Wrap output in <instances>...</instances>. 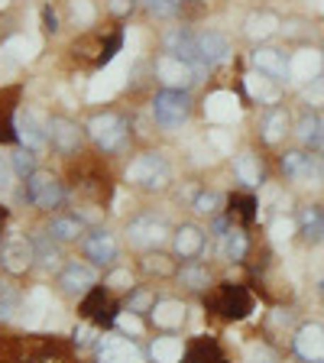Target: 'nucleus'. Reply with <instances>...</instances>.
Here are the masks:
<instances>
[{"label":"nucleus","instance_id":"f257e3e1","mask_svg":"<svg viewBox=\"0 0 324 363\" xmlns=\"http://www.w3.org/2000/svg\"><path fill=\"white\" fill-rule=\"evenodd\" d=\"M127 182H136L143 189H162L169 182V162L159 152H143V156H136L130 162Z\"/></svg>","mask_w":324,"mask_h":363},{"label":"nucleus","instance_id":"f03ea898","mask_svg":"<svg viewBox=\"0 0 324 363\" xmlns=\"http://www.w3.org/2000/svg\"><path fill=\"white\" fill-rule=\"evenodd\" d=\"M189 94L185 91H175V88H166L162 94H156L152 101V117H156L162 127H181V123L189 121Z\"/></svg>","mask_w":324,"mask_h":363},{"label":"nucleus","instance_id":"7ed1b4c3","mask_svg":"<svg viewBox=\"0 0 324 363\" xmlns=\"http://www.w3.org/2000/svg\"><path fill=\"white\" fill-rule=\"evenodd\" d=\"M88 133L101 150H117L123 143V136H127V123L117 113H98V117H91Z\"/></svg>","mask_w":324,"mask_h":363},{"label":"nucleus","instance_id":"20e7f679","mask_svg":"<svg viewBox=\"0 0 324 363\" xmlns=\"http://www.w3.org/2000/svg\"><path fill=\"white\" fill-rule=\"evenodd\" d=\"M26 198H30L36 208H45V211H52L55 204L62 201V185L55 175L49 172H33L26 179Z\"/></svg>","mask_w":324,"mask_h":363},{"label":"nucleus","instance_id":"39448f33","mask_svg":"<svg viewBox=\"0 0 324 363\" xmlns=\"http://www.w3.org/2000/svg\"><path fill=\"white\" fill-rule=\"evenodd\" d=\"M0 259H4V266H7L10 272H26L33 266V259H36V247H33V240H26V237L10 234L7 240H4V247H0Z\"/></svg>","mask_w":324,"mask_h":363},{"label":"nucleus","instance_id":"423d86ee","mask_svg":"<svg viewBox=\"0 0 324 363\" xmlns=\"http://www.w3.org/2000/svg\"><path fill=\"white\" fill-rule=\"evenodd\" d=\"M130 243L136 247H159L166 240V220L156 218V214H140V218L130 220Z\"/></svg>","mask_w":324,"mask_h":363},{"label":"nucleus","instance_id":"0eeeda50","mask_svg":"<svg viewBox=\"0 0 324 363\" xmlns=\"http://www.w3.org/2000/svg\"><path fill=\"white\" fill-rule=\"evenodd\" d=\"M295 354L305 363H324V325H302L295 334Z\"/></svg>","mask_w":324,"mask_h":363},{"label":"nucleus","instance_id":"6e6552de","mask_svg":"<svg viewBox=\"0 0 324 363\" xmlns=\"http://www.w3.org/2000/svg\"><path fill=\"white\" fill-rule=\"evenodd\" d=\"M16 140L23 143V150L36 152V150H43L45 140H49V127H43L33 111H23V113H16Z\"/></svg>","mask_w":324,"mask_h":363},{"label":"nucleus","instance_id":"1a4fd4ad","mask_svg":"<svg viewBox=\"0 0 324 363\" xmlns=\"http://www.w3.org/2000/svg\"><path fill=\"white\" fill-rule=\"evenodd\" d=\"M156 75L162 78V84H166V88L185 91L191 82H195V68H191L189 62L175 59V55H166V59H159V65H156Z\"/></svg>","mask_w":324,"mask_h":363},{"label":"nucleus","instance_id":"9d476101","mask_svg":"<svg viewBox=\"0 0 324 363\" xmlns=\"http://www.w3.org/2000/svg\"><path fill=\"white\" fill-rule=\"evenodd\" d=\"M166 49H169V55H175V59H181V62H189L195 72L208 68V65H201V59H198V36H191V33L181 30V26L166 36Z\"/></svg>","mask_w":324,"mask_h":363},{"label":"nucleus","instance_id":"9b49d317","mask_svg":"<svg viewBox=\"0 0 324 363\" xmlns=\"http://www.w3.org/2000/svg\"><path fill=\"white\" fill-rule=\"evenodd\" d=\"M253 65L263 72V75L276 78V82H289L292 78V68H289V59L282 49H269V45H259L253 52Z\"/></svg>","mask_w":324,"mask_h":363},{"label":"nucleus","instance_id":"f8f14e48","mask_svg":"<svg viewBox=\"0 0 324 363\" xmlns=\"http://www.w3.org/2000/svg\"><path fill=\"white\" fill-rule=\"evenodd\" d=\"M227 55H230V43H227L224 33L208 30L198 36V59H201V65L211 68V65H218V62H224Z\"/></svg>","mask_w":324,"mask_h":363},{"label":"nucleus","instance_id":"ddd939ff","mask_svg":"<svg viewBox=\"0 0 324 363\" xmlns=\"http://www.w3.org/2000/svg\"><path fill=\"white\" fill-rule=\"evenodd\" d=\"M218 308L227 318H247L253 311V298H250V292L243 286H224V292L218 298Z\"/></svg>","mask_w":324,"mask_h":363},{"label":"nucleus","instance_id":"4468645a","mask_svg":"<svg viewBox=\"0 0 324 363\" xmlns=\"http://www.w3.org/2000/svg\"><path fill=\"white\" fill-rule=\"evenodd\" d=\"M45 127H49V140H52V146L59 152H75L78 150L82 133H78V127L72 121H65V117H52Z\"/></svg>","mask_w":324,"mask_h":363},{"label":"nucleus","instance_id":"2eb2a0df","mask_svg":"<svg viewBox=\"0 0 324 363\" xmlns=\"http://www.w3.org/2000/svg\"><path fill=\"white\" fill-rule=\"evenodd\" d=\"M204 113H208V121H214V123H234L237 117H240V107H237V98L230 91H218V94L208 98Z\"/></svg>","mask_w":324,"mask_h":363},{"label":"nucleus","instance_id":"dca6fc26","mask_svg":"<svg viewBox=\"0 0 324 363\" xmlns=\"http://www.w3.org/2000/svg\"><path fill=\"white\" fill-rule=\"evenodd\" d=\"M298 234H302L305 243H324V208L318 204H305L298 211Z\"/></svg>","mask_w":324,"mask_h":363},{"label":"nucleus","instance_id":"f3484780","mask_svg":"<svg viewBox=\"0 0 324 363\" xmlns=\"http://www.w3.org/2000/svg\"><path fill=\"white\" fill-rule=\"evenodd\" d=\"M84 253H88L91 263H113L117 259V240H113L107 230H94V234H88V240H84Z\"/></svg>","mask_w":324,"mask_h":363},{"label":"nucleus","instance_id":"a211bd4d","mask_svg":"<svg viewBox=\"0 0 324 363\" xmlns=\"http://www.w3.org/2000/svg\"><path fill=\"white\" fill-rule=\"evenodd\" d=\"M101 363H143L140 350L123 337H107L101 340Z\"/></svg>","mask_w":324,"mask_h":363},{"label":"nucleus","instance_id":"6ab92c4d","mask_svg":"<svg viewBox=\"0 0 324 363\" xmlns=\"http://www.w3.org/2000/svg\"><path fill=\"white\" fill-rule=\"evenodd\" d=\"M62 289L65 292H88L91 286H94V269L84 263H68L65 269H62Z\"/></svg>","mask_w":324,"mask_h":363},{"label":"nucleus","instance_id":"aec40b11","mask_svg":"<svg viewBox=\"0 0 324 363\" xmlns=\"http://www.w3.org/2000/svg\"><path fill=\"white\" fill-rule=\"evenodd\" d=\"M150 315L156 328H179L185 321V305L175 302V298H162V302H156L150 308Z\"/></svg>","mask_w":324,"mask_h":363},{"label":"nucleus","instance_id":"412c9836","mask_svg":"<svg viewBox=\"0 0 324 363\" xmlns=\"http://www.w3.org/2000/svg\"><path fill=\"white\" fill-rule=\"evenodd\" d=\"M201 250H204V234L198 230V227L185 224V227H179V230H175V253H179L181 259L198 257Z\"/></svg>","mask_w":324,"mask_h":363},{"label":"nucleus","instance_id":"4be33fe9","mask_svg":"<svg viewBox=\"0 0 324 363\" xmlns=\"http://www.w3.org/2000/svg\"><path fill=\"white\" fill-rule=\"evenodd\" d=\"M298 140H302V146H308V150H321L324 146V121L318 117V113H305L302 121H298Z\"/></svg>","mask_w":324,"mask_h":363},{"label":"nucleus","instance_id":"5701e85b","mask_svg":"<svg viewBox=\"0 0 324 363\" xmlns=\"http://www.w3.org/2000/svg\"><path fill=\"white\" fill-rule=\"evenodd\" d=\"M276 78L263 75V72H253V75L243 78V84H247V91L253 94V98L266 101V104H276L279 101V84H272Z\"/></svg>","mask_w":324,"mask_h":363},{"label":"nucleus","instance_id":"b1692460","mask_svg":"<svg viewBox=\"0 0 324 363\" xmlns=\"http://www.w3.org/2000/svg\"><path fill=\"white\" fill-rule=\"evenodd\" d=\"M289 68H292V78L311 82V78H318V72H321V55L311 52V49H302V52H295V59L289 62Z\"/></svg>","mask_w":324,"mask_h":363},{"label":"nucleus","instance_id":"393cba45","mask_svg":"<svg viewBox=\"0 0 324 363\" xmlns=\"http://www.w3.org/2000/svg\"><path fill=\"white\" fill-rule=\"evenodd\" d=\"M276 30H279V20H276V13H269V10L253 13L247 20V36L250 39H266V36H272Z\"/></svg>","mask_w":324,"mask_h":363},{"label":"nucleus","instance_id":"a878e982","mask_svg":"<svg viewBox=\"0 0 324 363\" xmlns=\"http://www.w3.org/2000/svg\"><path fill=\"white\" fill-rule=\"evenodd\" d=\"M152 360H156V363H179L181 360V340L156 337V340H152Z\"/></svg>","mask_w":324,"mask_h":363},{"label":"nucleus","instance_id":"bb28decb","mask_svg":"<svg viewBox=\"0 0 324 363\" xmlns=\"http://www.w3.org/2000/svg\"><path fill=\"white\" fill-rule=\"evenodd\" d=\"M234 172H237V179H240L243 185H259V162H257V156H253V152L237 156Z\"/></svg>","mask_w":324,"mask_h":363},{"label":"nucleus","instance_id":"cd10ccee","mask_svg":"<svg viewBox=\"0 0 324 363\" xmlns=\"http://www.w3.org/2000/svg\"><path fill=\"white\" fill-rule=\"evenodd\" d=\"M247 247H250L247 234H243L240 227H230V230L224 234V253H227V259H234V263H237V259H243V257H247Z\"/></svg>","mask_w":324,"mask_h":363},{"label":"nucleus","instance_id":"c85d7f7f","mask_svg":"<svg viewBox=\"0 0 324 363\" xmlns=\"http://www.w3.org/2000/svg\"><path fill=\"white\" fill-rule=\"evenodd\" d=\"M82 230H84L82 218H55L52 227H49V234H52L55 240H78Z\"/></svg>","mask_w":324,"mask_h":363},{"label":"nucleus","instance_id":"c756f323","mask_svg":"<svg viewBox=\"0 0 324 363\" xmlns=\"http://www.w3.org/2000/svg\"><path fill=\"white\" fill-rule=\"evenodd\" d=\"M4 52H7L10 59H16V62H33V55H36V43L26 39V36H13V39H7Z\"/></svg>","mask_w":324,"mask_h":363},{"label":"nucleus","instance_id":"7c9ffc66","mask_svg":"<svg viewBox=\"0 0 324 363\" xmlns=\"http://www.w3.org/2000/svg\"><path fill=\"white\" fill-rule=\"evenodd\" d=\"M286 127H289V113L282 111V107H276V111H272L269 117H266V130H263L266 143H276V140H282Z\"/></svg>","mask_w":324,"mask_h":363},{"label":"nucleus","instance_id":"2f4dec72","mask_svg":"<svg viewBox=\"0 0 324 363\" xmlns=\"http://www.w3.org/2000/svg\"><path fill=\"white\" fill-rule=\"evenodd\" d=\"M189 363H227V360L220 357V350L214 347L211 340H198L195 347L189 350Z\"/></svg>","mask_w":324,"mask_h":363},{"label":"nucleus","instance_id":"473e14b6","mask_svg":"<svg viewBox=\"0 0 324 363\" xmlns=\"http://www.w3.org/2000/svg\"><path fill=\"white\" fill-rule=\"evenodd\" d=\"M298 182H308V185H321L324 182V159L321 156H305V166H302V175Z\"/></svg>","mask_w":324,"mask_h":363},{"label":"nucleus","instance_id":"72a5a7b5","mask_svg":"<svg viewBox=\"0 0 324 363\" xmlns=\"http://www.w3.org/2000/svg\"><path fill=\"white\" fill-rule=\"evenodd\" d=\"M33 247H36V259L43 266H55V263H59V250H55V243H52V234H49V237H36V240H33Z\"/></svg>","mask_w":324,"mask_h":363},{"label":"nucleus","instance_id":"f704fd0d","mask_svg":"<svg viewBox=\"0 0 324 363\" xmlns=\"http://www.w3.org/2000/svg\"><path fill=\"white\" fill-rule=\"evenodd\" d=\"M305 156H308V152L289 150L286 156H282V172H286L289 179H295V182H298V175H302V166H305Z\"/></svg>","mask_w":324,"mask_h":363},{"label":"nucleus","instance_id":"c9c22d12","mask_svg":"<svg viewBox=\"0 0 324 363\" xmlns=\"http://www.w3.org/2000/svg\"><path fill=\"white\" fill-rule=\"evenodd\" d=\"M179 279L189 289H208V272H204L201 266H185V269L179 272Z\"/></svg>","mask_w":324,"mask_h":363},{"label":"nucleus","instance_id":"e433bc0d","mask_svg":"<svg viewBox=\"0 0 324 363\" xmlns=\"http://www.w3.org/2000/svg\"><path fill=\"white\" fill-rule=\"evenodd\" d=\"M10 166H13V172L16 175H26L30 179L36 169H33V156H30V150H16L13 156H10Z\"/></svg>","mask_w":324,"mask_h":363},{"label":"nucleus","instance_id":"4c0bfd02","mask_svg":"<svg viewBox=\"0 0 324 363\" xmlns=\"http://www.w3.org/2000/svg\"><path fill=\"white\" fill-rule=\"evenodd\" d=\"M104 308H107V302H104V295L94 289V292H88V298H84V311H88L91 318H98V321H104Z\"/></svg>","mask_w":324,"mask_h":363},{"label":"nucleus","instance_id":"58836bf2","mask_svg":"<svg viewBox=\"0 0 324 363\" xmlns=\"http://www.w3.org/2000/svg\"><path fill=\"white\" fill-rule=\"evenodd\" d=\"M218 204H220V195H218V191H201V195L195 198V211L214 214V211H218Z\"/></svg>","mask_w":324,"mask_h":363},{"label":"nucleus","instance_id":"ea45409f","mask_svg":"<svg viewBox=\"0 0 324 363\" xmlns=\"http://www.w3.org/2000/svg\"><path fill=\"white\" fill-rule=\"evenodd\" d=\"M292 234H295V224L289 218H276V220H272V240H276V243H286Z\"/></svg>","mask_w":324,"mask_h":363},{"label":"nucleus","instance_id":"a19ab883","mask_svg":"<svg viewBox=\"0 0 324 363\" xmlns=\"http://www.w3.org/2000/svg\"><path fill=\"white\" fill-rule=\"evenodd\" d=\"M146 10L156 16H172L175 10H179V0H143Z\"/></svg>","mask_w":324,"mask_h":363},{"label":"nucleus","instance_id":"79ce46f5","mask_svg":"<svg viewBox=\"0 0 324 363\" xmlns=\"http://www.w3.org/2000/svg\"><path fill=\"white\" fill-rule=\"evenodd\" d=\"M305 101H311V104H321L324 101V75L311 78V82L305 84Z\"/></svg>","mask_w":324,"mask_h":363},{"label":"nucleus","instance_id":"37998d69","mask_svg":"<svg viewBox=\"0 0 324 363\" xmlns=\"http://www.w3.org/2000/svg\"><path fill=\"white\" fill-rule=\"evenodd\" d=\"M107 286L121 292V289H130V286H133V276H130V269H113L111 276H107Z\"/></svg>","mask_w":324,"mask_h":363},{"label":"nucleus","instance_id":"c03bdc74","mask_svg":"<svg viewBox=\"0 0 324 363\" xmlns=\"http://www.w3.org/2000/svg\"><path fill=\"white\" fill-rule=\"evenodd\" d=\"M247 363H272V350L266 347V344H250Z\"/></svg>","mask_w":324,"mask_h":363},{"label":"nucleus","instance_id":"a18cd8bd","mask_svg":"<svg viewBox=\"0 0 324 363\" xmlns=\"http://www.w3.org/2000/svg\"><path fill=\"white\" fill-rule=\"evenodd\" d=\"M234 208H237V214H240V220H253V218H257V211H253V208H257V201H253V198L237 195L234 198Z\"/></svg>","mask_w":324,"mask_h":363},{"label":"nucleus","instance_id":"49530a36","mask_svg":"<svg viewBox=\"0 0 324 363\" xmlns=\"http://www.w3.org/2000/svg\"><path fill=\"white\" fill-rule=\"evenodd\" d=\"M117 325H121L123 331H130V334H143V321L136 318V311H123V315L117 318Z\"/></svg>","mask_w":324,"mask_h":363},{"label":"nucleus","instance_id":"de8ad7c7","mask_svg":"<svg viewBox=\"0 0 324 363\" xmlns=\"http://www.w3.org/2000/svg\"><path fill=\"white\" fill-rule=\"evenodd\" d=\"M146 308H152V298H150V292H133V298L127 302V311H146Z\"/></svg>","mask_w":324,"mask_h":363},{"label":"nucleus","instance_id":"09e8293b","mask_svg":"<svg viewBox=\"0 0 324 363\" xmlns=\"http://www.w3.org/2000/svg\"><path fill=\"white\" fill-rule=\"evenodd\" d=\"M75 20H82V23L94 20V10H91L88 0H75Z\"/></svg>","mask_w":324,"mask_h":363},{"label":"nucleus","instance_id":"8fccbe9b","mask_svg":"<svg viewBox=\"0 0 324 363\" xmlns=\"http://www.w3.org/2000/svg\"><path fill=\"white\" fill-rule=\"evenodd\" d=\"M13 166H7L4 159H0V191H7L10 189V179H13Z\"/></svg>","mask_w":324,"mask_h":363},{"label":"nucleus","instance_id":"3c124183","mask_svg":"<svg viewBox=\"0 0 324 363\" xmlns=\"http://www.w3.org/2000/svg\"><path fill=\"white\" fill-rule=\"evenodd\" d=\"M43 23H45V30H49V33L59 30V16H55V10H52V7H45V10H43Z\"/></svg>","mask_w":324,"mask_h":363},{"label":"nucleus","instance_id":"603ef678","mask_svg":"<svg viewBox=\"0 0 324 363\" xmlns=\"http://www.w3.org/2000/svg\"><path fill=\"white\" fill-rule=\"evenodd\" d=\"M130 7H133V0H111V13H117V16L130 13Z\"/></svg>","mask_w":324,"mask_h":363},{"label":"nucleus","instance_id":"864d4df0","mask_svg":"<svg viewBox=\"0 0 324 363\" xmlns=\"http://www.w3.org/2000/svg\"><path fill=\"white\" fill-rule=\"evenodd\" d=\"M146 269H150V272H169V266L162 263V257H150V259H146Z\"/></svg>","mask_w":324,"mask_h":363},{"label":"nucleus","instance_id":"5fc2aeb1","mask_svg":"<svg viewBox=\"0 0 324 363\" xmlns=\"http://www.w3.org/2000/svg\"><path fill=\"white\" fill-rule=\"evenodd\" d=\"M211 140H214V143H218V150H230V143H227V136L224 133H220V130H211Z\"/></svg>","mask_w":324,"mask_h":363},{"label":"nucleus","instance_id":"6e6d98bb","mask_svg":"<svg viewBox=\"0 0 324 363\" xmlns=\"http://www.w3.org/2000/svg\"><path fill=\"white\" fill-rule=\"evenodd\" d=\"M75 340L84 347V344H88V328H78V331H75Z\"/></svg>","mask_w":324,"mask_h":363},{"label":"nucleus","instance_id":"4d7b16f0","mask_svg":"<svg viewBox=\"0 0 324 363\" xmlns=\"http://www.w3.org/2000/svg\"><path fill=\"white\" fill-rule=\"evenodd\" d=\"M318 292H321V295H324V279H321V286H318Z\"/></svg>","mask_w":324,"mask_h":363}]
</instances>
